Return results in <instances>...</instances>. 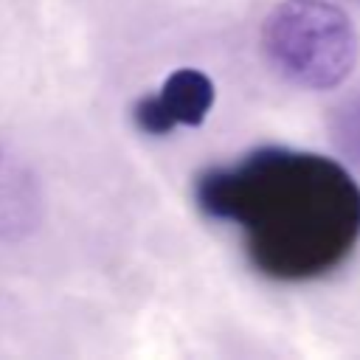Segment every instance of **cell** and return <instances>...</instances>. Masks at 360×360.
<instances>
[{
  "mask_svg": "<svg viewBox=\"0 0 360 360\" xmlns=\"http://www.w3.org/2000/svg\"><path fill=\"white\" fill-rule=\"evenodd\" d=\"M262 45L273 68L304 90L343 84L360 56L352 17L329 0H281L264 17Z\"/></svg>",
  "mask_w": 360,
  "mask_h": 360,
  "instance_id": "7a4b0ae2",
  "label": "cell"
},
{
  "mask_svg": "<svg viewBox=\"0 0 360 360\" xmlns=\"http://www.w3.org/2000/svg\"><path fill=\"white\" fill-rule=\"evenodd\" d=\"M214 107V82L194 70H174L155 96H146L135 104L132 115L141 132L166 135L174 127H200Z\"/></svg>",
  "mask_w": 360,
  "mask_h": 360,
  "instance_id": "3957f363",
  "label": "cell"
},
{
  "mask_svg": "<svg viewBox=\"0 0 360 360\" xmlns=\"http://www.w3.org/2000/svg\"><path fill=\"white\" fill-rule=\"evenodd\" d=\"M208 217L239 225L253 264L273 278H312L338 267L360 236V188L315 152L259 149L197 180Z\"/></svg>",
  "mask_w": 360,
  "mask_h": 360,
  "instance_id": "6da1fadb",
  "label": "cell"
},
{
  "mask_svg": "<svg viewBox=\"0 0 360 360\" xmlns=\"http://www.w3.org/2000/svg\"><path fill=\"white\" fill-rule=\"evenodd\" d=\"M332 132H335L338 149L346 158H352V160L360 163V96L352 98V101H346L338 110V115L332 121Z\"/></svg>",
  "mask_w": 360,
  "mask_h": 360,
  "instance_id": "277c9868",
  "label": "cell"
}]
</instances>
